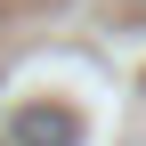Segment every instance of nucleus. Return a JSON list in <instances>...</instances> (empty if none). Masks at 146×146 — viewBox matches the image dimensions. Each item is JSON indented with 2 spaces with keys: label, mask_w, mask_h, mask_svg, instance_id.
<instances>
[{
  "label": "nucleus",
  "mask_w": 146,
  "mask_h": 146,
  "mask_svg": "<svg viewBox=\"0 0 146 146\" xmlns=\"http://www.w3.org/2000/svg\"><path fill=\"white\" fill-rule=\"evenodd\" d=\"M16 146H81V122H73V114H49V106H33V114L16 122Z\"/></svg>",
  "instance_id": "f257e3e1"
}]
</instances>
